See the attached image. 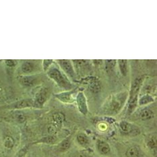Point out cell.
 Listing matches in <instances>:
<instances>
[{"mask_svg":"<svg viewBox=\"0 0 157 157\" xmlns=\"http://www.w3.org/2000/svg\"><path fill=\"white\" fill-rule=\"evenodd\" d=\"M88 86L90 91L94 93H99L101 90V84L97 78H91L88 82Z\"/></svg>","mask_w":157,"mask_h":157,"instance_id":"cell-13","label":"cell"},{"mask_svg":"<svg viewBox=\"0 0 157 157\" xmlns=\"http://www.w3.org/2000/svg\"><path fill=\"white\" fill-rule=\"evenodd\" d=\"M155 101V98L152 97L151 94H145L140 97V98H138V105L140 106H144L148 105L150 103H152Z\"/></svg>","mask_w":157,"mask_h":157,"instance_id":"cell-16","label":"cell"},{"mask_svg":"<svg viewBox=\"0 0 157 157\" xmlns=\"http://www.w3.org/2000/svg\"><path fill=\"white\" fill-rule=\"evenodd\" d=\"M27 149H28V148L26 147H25L22 148L20 151H19V152L17 154L16 156V157H25V155L26 154V152H27Z\"/></svg>","mask_w":157,"mask_h":157,"instance_id":"cell-29","label":"cell"},{"mask_svg":"<svg viewBox=\"0 0 157 157\" xmlns=\"http://www.w3.org/2000/svg\"><path fill=\"white\" fill-rule=\"evenodd\" d=\"M2 108L5 109H10V110L13 111L22 110V109H25L33 108V98H24V99L19 100L13 103L4 106V107Z\"/></svg>","mask_w":157,"mask_h":157,"instance_id":"cell-6","label":"cell"},{"mask_svg":"<svg viewBox=\"0 0 157 157\" xmlns=\"http://www.w3.org/2000/svg\"><path fill=\"white\" fill-rule=\"evenodd\" d=\"M19 83L24 87L30 88L38 84L40 80L39 76L37 74L21 75L18 78Z\"/></svg>","mask_w":157,"mask_h":157,"instance_id":"cell-7","label":"cell"},{"mask_svg":"<svg viewBox=\"0 0 157 157\" xmlns=\"http://www.w3.org/2000/svg\"><path fill=\"white\" fill-rule=\"evenodd\" d=\"M76 140L78 144L81 146H82V147H86V146H88L90 143L89 138L84 133H80V134H78L77 135Z\"/></svg>","mask_w":157,"mask_h":157,"instance_id":"cell-19","label":"cell"},{"mask_svg":"<svg viewBox=\"0 0 157 157\" xmlns=\"http://www.w3.org/2000/svg\"><path fill=\"white\" fill-rule=\"evenodd\" d=\"M76 104L78 106V110L80 111L82 114L86 115L88 112L87 99L86 96L82 91H79L76 94Z\"/></svg>","mask_w":157,"mask_h":157,"instance_id":"cell-10","label":"cell"},{"mask_svg":"<svg viewBox=\"0 0 157 157\" xmlns=\"http://www.w3.org/2000/svg\"><path fill=\"white\" fill-rule=\"evenodd\" d=\"M56 62L59 65L61 71L66 75L68 78H70L74 81L76 80L77 74L74 67L72 61L69 59H57Z\"/></svg>","mask_w":157,"mask_h":157,"instance_id":"cell-5","label":"cell"},{"mask_svg":"<svg viewBox=\"0 0 157 157\" xmlns=\"http://www.w3.org/2000/svg\"><path fill=\"white\" fill-rule=\"evenodd\" d=\"M3 146L5 147V148L8 150H11L14 147L15 140L12 136H5L4 138H3Z\"/></svg>","mask_w":157,"mask_h":157,"instance_id":"cell-20","label":"cell"},{"mask_svg":"<svg viewBox=\"0 0 157 157\" xmlns=\"http://www.w3.org/2000/svg\"><path fill=\"white\" fill-rule=\"evenodd\" d=\"M144 76H141L136 78V79L132 82L130 90L128 93V114L131 115L133 113L136 107L138 106V98L140 92L142 84L144 82Z\"/></svg>","mask_w":157,"mask_h":157,"instance_id":"cell-2","label":"cell"},{"mask_svg":"<svg viewBox=\"0 0 157 157\" xmlns=\"http://www.w3.org/2000/svg\"><path fill=\"white\" fill-rule=\"evenodd\" d=\"M70 146H71L70 139L67 138L66 139L63 140L59 143V146H58V148H59V151L65 152L70 148Z\"/></svg>","mask_w":157,"mask_h":157,"instance_id":"cell-24","label":"cell"},{"mask_svg":"<svg viewBox=\"0 0 157 157\" xmlns=\"http://www.w3.org/2000/svg\"><path fill=\"white\" fill-rule=\"evenodd\" d=\"M76 90L73 89L70 91H63L55 94L58 100L64 103H72L76 100Z\"/></svg>","mask_w":157,"mask_h":157,"instance_id":"cell-9","label":"cell"},{"mask_svg":"<svg viewBox=\"0 0 157 157\" xmlns=\"http://www.w3.org/2000/svg\"><path fill=\"white\" fill-rule=\"evenodd\" d=\"M1 95H2V94H1V90H0V98H1V97H2Z\"/></svg>","mask_w":157,"mask_h":157,"instance_id":"cell-31","label":"cell"},{"mask_svg":"<svg viewBox=\"0 0 157 157\" xmlns=\"http://www.w3.org/2000/svg\"><path fill=\"white\" fill-rule=\"evenodd\" d=\"M49 97V89L47 87H42L36 92L33 99V108L42 109Z\"/></svg>","mask_w":157,"mask_h":157,"instance_id":"cell-4","label":"cell"},{"mask_svg":"<svg viewBox=\"0 0 157 157\" xmlns=\"http://www.w3.org/2000/svg\"><path fill=\"white\" fill-rule=\"evenodd\" d=\"M125 155L127 157H138L140 155V148L137 146H131L126 151Z\"/></svg>","mask_w":157,"mask_h":157,"instance_id":"cell-22","label":"cell"},{"mask_svg":"<svg viewBox=\"0 0 157 157\" xmlns=\"http://www.w3.org/2000/svg\"><path fill=\"white\" fill-rule=\"evenodd\" d=\"M47 76L52 79L58 86L64 91H70L73 90V84L69 78L60 70L59 67L53 64L49 69L46 71Z\"/></svg>","mask_w":157,"mask_h":157,"instance_id":"cell-1","label":"cell"},{"mask_svg":"<svg viewBox=\"0 0 157 157\" xmlns=\"http://www.w3.org/2000/svg\"><path fill=\"white\" fill-rule=\"evenodd\" d=\"M148 147L152 150V151H155L156 149V138L155 136H149L147 140V142H146Z\"/></svg>","mask_w":157,"mask_h":157,"instance_id":"cell-25","label":"cell"},{"mask_svg":"<svg viewBox=\"0 0 157 157\" xmlns=\"http://www.w3.org/2000/svg\"><path fill=\"white\" fill-rule=\"evenodd\" d=\"M4 61L6 66L8 67H14L18 63V61L15 59H6Z\"/></svg>","mask_w":157,"mask_h":157,"instance_id":"cell-28","label":"cell"},{"mask_svg":"<svg viewBox=\"0 0 157 157\" xmlns=\"http://www.w3.org/2000/svg\"><path fill=\"white\" fill-rule=\"evenodd\" d=\"M11 117L18 124H23L26 121L27 119L26 115L21 111V110L13 111L11 115Z\"/></svg>","mask_w":157,"mask_h":157,"instance_id":"cell-15","label":"cell"},{"mask_svg":"<svg viewBox=\"0 0 157 157\" xmlns=\"http://www.w3.org/2000/svg\"><path fill=\"white\" fill-rule=\"evenodd\" d=\"M47 132H48V134L49 135L55 136L57 133L58 130H59V128H58L55 124H52L48 125V126H47Z\"/></svg>","mask_w":157,"mask_h":157,"instance_id":"cell-26","label":"cell"},{"mask_svg":"<svg viewBox=\"0 0 157 157\" xmlns=\"http://www.w3.org/2000/svg\"><path fill=\"white\" fill-rule=\"evenodd\" d=\"M53 59H44L42 61V67H43V70L47 71L48 70L50 67L52 66L53 64Z\"/></svg>","mask_w":157,"mask_h":157,"instance_id":"cell-27","label":"cell"},{"mask_svg":"<svg viewBox=\"0 0 157 157\" xmlns=\"http://www.w3.org/2000/svg\"><path fill=\"white\" fill-rule=\"evenodd\" d=\"M155 116V113L151 109L144 108L139 113V117L143 121H147L152 119Z\"/></svg>","mask_w":157,"mask_h":157,"instance_id":"cell-14","label":"cell"},{"mask_svg":"<svg viewBox=\"0 0 157 157\" xmlns=\"http://www.w3.org/2000/svg\"><path fill=\"white\" fill-rule=\"evenodd\" d=\"M119 71L123 76H126L128 72V61L127 59H119L117 60Z\"/></svg>","mask_w":157,"mask_h":157,"instance_id":"cell-17","label":"cell"},{"mask_svg":"<svg viewBox=\"0 0 157 157\" xmlns=\"http://www.w3.org/2000/svg\"><path fill=\"white\" fill-rule=\"evenodd\" d=\"M57 141V138L55 136L53 135H49L45 137H43L39 140L36 142L35 143H43V144H53L56 143Z\"/></svg>","mask_w":157,"mask_h":157,"instance_id":"cell-23","label":"cell"},{"mask_svg":"<svg viewBox=\"0 0 157 157\" xmlns=\"http://www.w3.org/2000/svg\"><path fill=\"white\" fill-rule=\"evenodd\" d=\"M96 146L98 152L103 155H107L111 151V148L108 143L102 140H98Z\"/></svg>","mask_w":157,"mask_h":157,"instance_id":"cell-12","label":"cell"},{"mask_svg":"<svg viewBox=\"0 0 157 157\" xmlns=\"http://www.w3.org/2000/svg\"><path fill=\"white\" fill-rule=\"evenodd\" d=\"M76 157H85V156L83 155H78L76 156Z\"/></svg>","mask_w":157,"mask_h":157,"instance_id":"cell-30","label":"cell"},{"mask_svg":"<svg viewBox=\"0 0 157 157\" xmlns=\"http://www.w3.org/2000/svg\"><path fill=\"white\" fill-rule=\"evenodd\" d=\"M117 64V60L107 59L105 61V69L108 74L111 73L114 70Z\"/></svg>","mask_w":157,"mask_h":157,"instance_id":"cell-21","label":"cell"},{"mask_svg":"<svg viewBox=\"0 0 157 157\" xmlns=\"http://www.w3.org/2000/svg\"><path fill=\"white\" fill-rule=\"evenodd\" d=\"M52 119H53V124L56 125L57 127L60 129L61 125H62L63 122L65 119V116L62 113H54L52 116Z\"/></svg>","mask_w":157,"mask_h":157,"instance_id":"cell-18","label":"cell"},{"mask_svg":"<svg viewBox=\"0 0 157 157\" xmlns=\"http://www.w3.org/2000/svg\"><path fill=\"white\" fill-rule=\"evenodd\" d=\"M128 98L127 91H123L109 97L107 103V111L109 114H117L121 111Z\"/></svg>","mask_w":157,"mask_h":157,"instance_id":"cell-3","label":"cell"},{"mask_svg":"<svg viewBox=\"0 0 157 157\" xmlns=\"http://www.w3.org/2000/svg\"><path fill=\"white\" fill-rule=\"evenodd\" d=\"M20 70L22 75H30L38 71L39 67L35 61L25 60L20 65Z\"/></svg>","mask_w":157,"mask_h":157,"instance_id":"cell-8","label":"cell"},{"mask_svg":"<svg viewBox=\"0 0 157 157\" xmlns=\"http://www.w3.org/2000/svg\"><path fill=\"white\" fill-rule=\"evenodd\" d=\"M119 128H120L121 132L125 134H130L133 132L139 130L138 128H136L131 123L125 120H123L119 123Z\"/></svg>","mask_w":157,"mask_h":157,"instance_id":"cell-11","label":"cell"}]
</instances>
